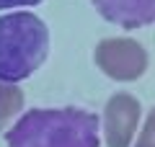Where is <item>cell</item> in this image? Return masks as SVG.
<instances>
[{
  "mask_svg": "<svg viewBox=\"0 0 155 147\" xmlns=\"http://www.w3.org/2000/svg\"><path fill=\"white\" fill-rule=\"evenodd\" d=\"M8 147H98L101 121L85 109H31L5 134Z\"/></svg>",
  "mask_w": 155,
  "mask_h": 147,
  "instance_id": "obj_1",
  "label": "cell"
},
{
  "mask_svg": "<svg viewBox=\"0 0 155 147\" xmlns=\"http://www.w3.org/2000/svg\"><path fill=\"white\" fill-rule=\"evenodd\" d=\"M49 52V28L36 13L0 16V80L13 85L39 70Z\"/></svg>",
  "mask_w": 155,
  "mask_h": 147,
  "instance_id": "obj_2",
  "label": "cell"
},
{
  "mask_svg": "<svg viewBox=\"0 0 155 147\" xmlns=\"http://www.w3.org/2000/svg\"><path fill=\"white\" fill-rule=\"evenodd\" d=\"M93 57L98 70L116 83H132L147 70V52L140 41L127 36H111L98 41Z\"/></svg>",
  "mask_w": 155,
  "mask_h": 147,
  "instance_id": "obj_3",
  "label": "cell"
},
{
  "mask_svg": "<svg viewBox=\"0 0 155 147\" xmlns=\"http://www.w3.org/2000/svg\"><path fill=\"white\" fill-rule=\"evenodd\" d=\"M140 101L129 93H114L104 109L106 145L109 147H129L140 121Z\"/></svg>",
  "mask_w": 155,
  "mask_h": 147,
  "instance_id": "obj_4",
  "label": "cell"
},
{
  "mask_svg": "<svg viewBox=\"0 0 155 147\" xmlns=\"http://www.w3.org/2000/svg\"><path fill=\"white\" fill-rule=\"evenodd\" d=\"M93 8L122 28H140L155 21V0H93Z\"/></svg>",
  "mask_w": 155,
  "mask_h": 147,
  "instance_id": "obj_5",
  "label": "cell"
},
{
  "mask_svg": "<svg viewBox=\"0 0 155 147\" xmlns=\"http://www.w3.org/2000/svg\"><path fill=\"white\" fill-rule=\"evenodd\" d=\"M23 109V93L16 85L3 83L0 85V132L8 126V121Z\"/></svg>",
  "mask_w": 155,
  "mask_h": 147,
  "instance_id": "obj_6",
  "label": "cell"
},
{
  "mask_svg": "<svg viewBox=\"0 0 155 147\" xmlns=\"http://www.w3.org/2000/svg\"><path fill=\"white\" fill-rule=\"evenodd\" d=\"M134 147H155V109L147 114V121H145L142 132H140V139Z\"/></svg>",
  "mask_w": 155,
  "mask_h": 147,
  "instance_id": "obj_7",
  "label": "cell"
},
{
  "mask_svg": "<svg viewBox=\"0 0 155 147\" xmlns=\"http://www.w3.org/2000/svg\"><path fill=\"white\" fill-rule=\"evenodd\" d=\"M36 3H41V0H0V11L3 8H28Z\"/></svg>",
  "mask_w": 155,
  "mask_h": 147,
  "instance_id": "obj_8",
  "label": "cell"
}]
</instances>
